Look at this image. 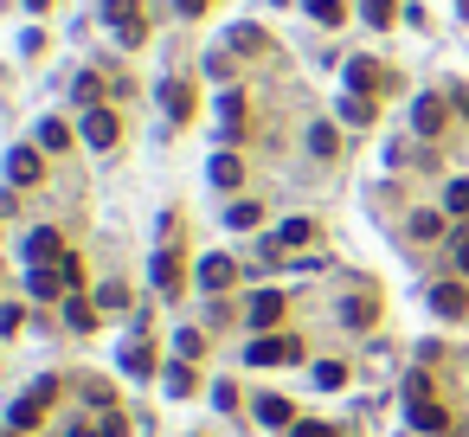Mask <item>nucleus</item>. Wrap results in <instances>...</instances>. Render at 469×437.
I'll use <instances>...</instances> for the list:
<instances>
[{"label": "nucleus", "instance_id": "obj_1", "mask_svg": "<svg viewBox=\"0 0 469 437\" xmlns=\"http://www.w3.org/2000/svg\"><path fill=\"white\" fill-rule=\"evenodd\" d=\"M103 20L116 26L123 45H142L148 39V20H142V0H103Z\"/></svg>", "mask_w": 469, "mask_h": 437}, {"label": "nucleus", "instance_id": "obj_2", "mask_svg": "<svg viewBox=\"0 0 469 437\" xmlns=\"http://www.w3.org/2000/svg\"><path fill=\"white\" fill-rule=\"evenodd\" d=\"M444 123H450V97H437V91H425L418 103H411V129H418L425 142H431V135H444Z\"/></svg>", "mask_w": 469, "mask_h": 437}, {"label": "nucleus", "instance_id": "obj_3", "mask_svg": "<svg viewBox=\"0 0 469 437\" xmlns=\"http://www.w3.org/2000/svg\"><path fill=\"white\" fill-rule=\"evenodd\" d=\"M296 354H302V341L264 335V341H251V354H244V361H251V367H283V361H296Z\"/></svg>", "mask_w": 469, "mask_h": 437}, {"label": "nucleus", "instance_id": "obj_4", "mask_svg": "<svg viewBox=\"0 0 469 437\" xmlns=\"http://www.w3.org/2000/svg\"><path fill=\"white\" fill-rule=\"evenodd\" d=\"M77 135H84L91 148H116V116H109V109H84V123H77Z\"/></svg>", "mask_w": 469, "mask_h": 437}, {"label": "nucleus", "instance_id": "obj_5", "mask_svg": "<svg viewBox=\"0 0 469 437\" xmlns=\"http://www.w3.org/2000/svg\"><path fill=\"white\" fill-rule=\"evenodd\" d=\"M52 393H59V386H52V379H39V386H33V393H26V399L13 405V425H20V431H33V425H39V412L52 405Z\"/></svg>", "mask_w": 469, "mask_h": 437}, {"label": "nucleus", "instance_id": "obj_6", "mask_svg": "<svg viewBox=\"0 0 469 437\" xmlns=\"http://www.w3.org/2000/svg\"><path fill=\"white\" fill-rule=\"evenodd\" d=\"M39 174H45V161H39V142H33V148H13V155H7V180H13V187H33Z\"/></svg>", "mask_w": 469, "mask_h": 437}, {"label": "nucleus", "instance_id": "obj_7", "mask_svg": "<svg viewBox=\"0 0 469 437\" xmlns=\"http://www.w3.org/2000/svg\"><path fill=\"white\" fill-rule=\"evenodd\" d=\"M161 109H168V123H187L193 116V84L168 77V84H161Z\"/></svg>", "mask_w": 469, "mask_h": 437}, {"label": "nucleus", "instance_id": "obj_8", "mask_svg": "<svg viewBox=\"0 0 469 437\" xmlns=\"http://www.w3.org/2000/svg\"><path fill=\"white\" fill-rule=\"evenodd\" d=\"M411 425H418L425 437H444L450 431V412H444V405H431V399H418V405H411Z\"/></svg>", "mask_w": 469, "mask_h": 437}, {"label": "nucleus", "instance_id": "obj_9", "mask_svg": "<svg viewBox=\"0 0 469 437\" xmlns=\"http://www.w3.org/2000/svg\"><path fill=\"white\" fill-rule=\"evenodd\" d=\"M232 277H238V264H232L226 251H212V258H200V283H206V290H226Z\"/></svg>", "mask_w": 469, "mask_h": 437}, {"label": "nucleus", "instance_id": "obj_10", "mask_svg": "<svg viewBox=\"0 0 469 437\" xmlns=\"http://www.w3.org/2000/svg\"><path fill=\"white\" fill-rule=\"evenodd\" d=\"M431 309H437V315H469L463 283H437V290H431Z\"/></svg>", "mask_w": 469, "mask_h": 437}, {"label": "nucleus", "instance_id": "obj_11", "mask_svg": "<svg viewBox=\"0 0 469 437\" xmlns=\"http://www.w3.org/2000/svg\"><path fill=\"white\" fill-rule=\"evenodd\" d=\"M277 315H283V296L277 290H258L251 296V328H277Z\"/></svg>", "mask_w": 469, "mask_h": 437}, {"label": "nucleus", "instance_id": "obj_12", "mask_svg": "<svg viewBox=\"0 0 469 437\" xmlns=\"http://www.w3.org/2000/svg\"><path fill=\"white\" fill-rule=\"evenodd\" d=\"M251 412H258V425H270V431H283V425H290V399H277V393H264V399L251 405Z\"/></svg>", "mask_w": 469, "mask_h": 437}, {"label": "nucleus", "instance_id": "obj_13", "mask_svg": "<svg viewBox=\"0 0 469 437\" xmlns=\"http://www.w3.org/2000/svg\"><path fill=\"white\" fill-rule=\"evenodd\" d=\"M155 290H161V296H174V290H180V258H174V251H161V258H155Z\"/></svg>", "mask_w": 469, "mask_h": 437}, {"label": "nucleus", "instance_id": "obj_14", "mask_svg": "<svg viewBox=\"0 0 469 437\" xmlns=\"http://www.w3.org/2000/svg\"><path fill=\"white\" fill-rule=\"evenodd\" d=\"M258 218H264V206H258V200H232V206H226V226H232V232H251Z\"/></svg>", "mask_w": 469, "mask_h": 437}, {"label": "nucleus", "instance_id": "obj_15", "mask_svg": "<svg viewBox=\"0 0 469 437\" xmlns=\"http://www.w3.org/2000/svg\"><path fill=\"white\" fill-rule=\"evenodd\" d=\"M347 91H354V97H367V91H379V71H373L367 59H354V65H347Z\"/></svg>", "mask_w": 469, "mask_h": 437}, {"label": "nucleus", "instance_id": "obj_16", "mask_svg": "<svg viewBox=\"0 0 469 437\" xmlns=\"http://www.w3.org/2000/svg\"><path fill=\"white\" fill-rule=\"evenodd\" d=\"M39 148H45V155H59V148H71V129H65L59 116H45V123H39Z\"/></svg>", "mask_w": 469, "mask_h": 437}, {"label": "nucleus", "instance_id": "obj_17", "mask_svg": "<svg viewBox=\"0 0 469 437\" xmlns=\"http://www.w3.org/2000/svg\"><path fill=\"white\" fill-rule=\"evenodd\" d=\"M123 373H135V379H142V373H155V354H148V341H129V347H123Z\"/></svg>", "mask_w": 469, "mask_h": 437}, {"label": "nucleus", "instance_id": "obj_18", "mask_svg": "<svg viewBox=\"0 0 469 437\" xmlns=\"http://www.w3.org/2000/svg\"><path fill=\"white\" fill-rule=\"evenodd\" d=\"M361 20H367V26H379V33H386V26L399 20V0H361Z\"/></svg>", "mask_w": 469, "mask_h": 437}, {"label": "nucleus", "instance_id": "obj_19", "mask_svg": "<svg viewBox=\"0 0 469 437\" xmlns=\"http://www.w3.org/2000/svg\"><path fill=\"white\" fill-rule=\"evenodd\" d=\"M26 258H33V264H52V258H59V232H33V238H26Z\"/></svg>", "mask_w": 469, "mask_h": 437}, {"label": "nucleus", "instance_id": "obj_20", "mask_svg": "<svg viewBox=\"0 0 469 437\" xmlns=\"http://www.w3.org/2000/svg\"><path fill=\"white\" fill-rule=\"evenodd\" d=\"M238 180H244V161L238 155H219L212 161V187H238Z\"/></svg>", "mask_w": 469, "mask_h": 437}, {"label": "nucleus", "instance_id": "obj_21", "mask_svg": "<svg viewBox=\"0 0 469 437\" xmlns=\"http://www.w3.org/2000/svg\"><path fill=\"white\" fill-rule=\"evenodd\" d=\"M341 123H354V129H367V123H373V103L347 91V103H341Z\"/></svg>", "mask_w": 469, "mask_h": 437}, {"label": "nucleus", "instance_id": "obj_22", "mask_svg": "<svg viewBox=\"0 0 469 437\" xmlns=\"http://www.w3.org/2000/svg\"><path fill=\"white\" fill-rule=\"evenodd\" d=\"M174 354H180V361H200V354H206V335H200V328H180Z\"/></svg>", "mask_w": 469, "mask_h": 437}, {"label": "nucleus", "instance_id": "obj_23", "mask_svg": "<svg viewBox=\"0 0 469 437\" xmlns=\"http://www.w3.org/2000/svg\"><path fill=\"white\" fill-rule=\"evenodd\" d=\"M309 155H335V129H328V123H309Z\"/></svg>", "mask_w": 469, "mask_h": 437}, {"label": "nucleus", "instance_id": "obj_24", "mask_svg": "<svg viewBox=\"0 0 469 437\" xmlns=\"http://www.w3.org/2000/svg\"><path fill=\"white\" fill-rule=\"evenodd\" d=\"M444 232V212H411V238H437Z\"/></svg>", "mask_w": 469, "mask_h": 437}, {"label": "nucleus", "instance_id": "obj_25", "mask_svg": "<svg viewBox=\"0 0 469 437\" xmlns=\"http://www.w3.org/2000/svg\"><path fill=\"white\" fill-rule=\"evenodd\" d=\"M315 386H328V393L347 386V367H341V361H322V367H315Z\"/></svg>", "mask_w": 469, "mask_h": 437}, {"label": "nucleus", "instance_id": "obj_26", "mask_svg": "<svg viewBox=\"0 0 469 437\" xmlns=\"http://www.w3.org/2000/svg\"><path fill=\"white\" fill-rule=\"evenodd\" d=\"M444 212L469 218V180H450V194H444Z\"/></svg>", "mask_w": 469, "mask_h": 437}, {"label": "nucleus", "instance_id": "obj_27", "mask_svg": "<svg viewBox=\"0 0 469 437\" xmlns=\"http://www.w3.org/2000/svg\"><path fill=\"white\" fill-rule=\"evenodd\" d=\"M309 13H315L322 26H341V20H347V7H341V0H309Z\"/></svg>", "mask_w": 469, "mask_h": 437}, {"label": "nucleus", "instance_id": "obj_28", "mask_svg": "<svg viewBox=\"0 0 469 437\" xmlns=\"http://www.w3.org/2000/svg\"><path fill=\"white\" fill-rule=\"evenodd\" d=\"M232 52H264V33L258 26H232Z\"/></svg>", "mask_w": 469, "mask_h": 437}, {"label": "nucleus", "instance_id": "obj_29", "mask_svg": "<svg viewBox=\"0 0 469 437\" xmlns=\"http://www.w3.org/2000/svg\"><path fill=\"white\" fill-rule=\"evenodd\" d=\"M315 238V226H309V218H290V226L277 232V244H309Z\"/></svg>", "mask_w": 469, "mask_h": 437}, {"label": "nucleus", "instance_id": "obj_30", "mask_svg": "<svg viewBox=\"0 0 469 437\" xmlns=\"http://www.w3.org/2000/svg\"><path fill=\"white\" fill-rule=\"evenodd\" d=\"M341 322H347V328H367V322H373V303H367V296H361V303H347Z\"/></svg>", "mask_w": 469, "mask_h": 437}, {"label": "nucleus", "instance_id": "obj_31", "mask_svg": "<svg viewBox=\"0 0 469 437\" xmlns=\"http://www.w3.org/2000/svg\"><path fill=\"white\" fill-rule=\"evenodd\" d=\"M97 303H103V309H123V303H129V290H123V283H103V290H97Z\"/></svg>", "mask_w": 469, "mask_h": 437}, {"label": "nucleus", "instance_id": "obj_32", "mask_svg": "<svg viewBox=\"0 0 469 437\" xmlns=\"http://www.w3.org/2000/svg\"><path fill=\"white\" fill-rule=\"evenodd\" d=\"M168 393H174V399H187V393H193V373H187V367H174V373H168Z\"/></svg>", "mask_w": 469, "mask_h": 437}, {"label": "nucleus", "instance_id": "obj_33", "mask_svg": "<svg viewBox=\"0 0 469 437\" xmlns=\"http://www.w3.org/2000/svg\"><path fill=\"white\" fill-rule=\"evenodd\" d=\"M174 7H180V13H187V20H200V13H206V7H212V0H174Z\"/></svg>", "mask_w": 469, "mask_h": 437}, {"label": "nucleus", "instance_id": "obj_34", "mask_svg": "<svg viewBox=\"0 0 469 437\" xmlns=\"http://www.w3.org/2000/svg\"><path fill=\"white\" fill-rule=\"evenodd\" d=\"M457 277H469V238H457Z\"/></svg>", "mask_w": 469, "mask_h": 437}, {"label": "nucleus", "instance_id": "obj_35", "mask_svg": "<svg viewBox=\"0 0 469 437\" xmlns=\"http://www.w3.org/2000/svg\"><path fill=\"white\" fill-rule=\"evenodd\" d=\"M290 437H335V431H328V425H296Z\"/></svg>", "mask_w": 469, "mask_h": 437}, {"label": "nucleus", "instance_id": "obj_36", "mask_svg": "<svg viewBox=\"0 0 469 437\" xmlns=\"http://www.w3.org/2000/svg\"><path fill=\"white\" fill-rule=\"evenodd\" d=\"M71 437H97V431H91V425H77V431H71Z\"/></svg>", "mask_w": 469, "mask_h": 437}, {"label": "nucleus", "instance_id": "obj_37", "mask_svg": "<svg viewBox=\"0 0 469 437\" xmlns=\"http://www.w3.org/2000/svg\"><path fill=\"white\" fill-rule=\"evenodd\" d=\"M463 13H469V0H463Z\"/></svg>", "mask_w": 469, "mask_h": 437}]
</instances>
